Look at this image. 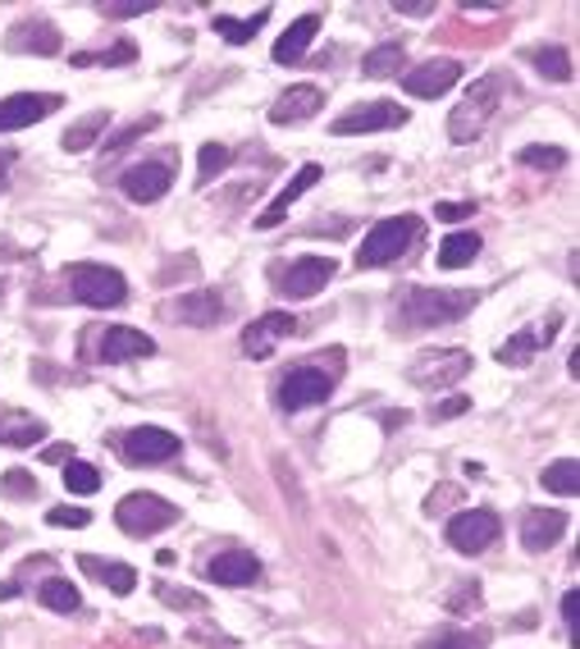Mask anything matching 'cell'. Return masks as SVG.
Segmentation results:
<instances>
[{
  "label": "cell",
  "instance_id": "9",
  "mask_svg": "<svg viewBox=\"0 0 580 649\" xmlns=\"http://www.w3.org/2000/svg\"><path fill=\"white\" fill-rule=\"evenodd\" d=\"M407 124V105H394V101H366V105H353L347 114L334 120V133L338 138H353V133H384V129H403Z\"/></svg>",
  "mask_w": 580,
  "mask_h": 649
},
{
  "label": "cell",
  "instance_id": "16",
  "mask_svg": "<svg viewBox=\"0 0 580 649\" xmlns=\"http://www.w3.org/2000/svg\"><path fill=\"white\" fill-rule=\"evenodd\" d=\"M96 357L101 362H142V357H156V338L133 329V325H110L96 343Z\"/></svg>",
  "mask_w": 580,
  "mask_h": 649
},
{
  "label": "cell",
  "instance_id": "21",
  "mask_svg": "<svg viewBox=\"0 0 580 649\" xmlns=\"http://www.w3.org/2000/svg\"><path fill=\"white\" fill-rule=\"evenodd\" d=\"M320 105H325L320 88L297 83V88H288L275 105H269V120H275V124H306V120H316V114H320Z\"/></svg>",
  "mask_w": 580,
  "mask_h": 649
},
{
  "label": "cell",
  "instance_id": "2",
  "mask_svg": "<svg viewBox=\"0 0 580 649\" xmlns=\"http://www.w3.org/2000/svg\"><path fill=\"white\" fill-rule=\"evenodd\" d=\"M338 375H343V348H334V353H320L316 362H306V366H293V371L279 379L275 398H279V407H284V412H306V407H320V403L334 394Z\"/></svg>",
  "mask_w": 580,
  "mask_h": 649
},
{
  "label": "cell",
  "instance_id": "47",
  "mask_svg": "<svg viewBox=\"0 0 580 649\" xmlns=\"http://www.w3.org/2000/svg\"><path fill=\"white\" fill-rule=\"evenodd\" d=\"M151 6H101V14H110V19H138V14H146Z\"/></svg>",
  "mask_w": 580,
  "mask_h": 649
},
{
  "label": "cell",
  "instance_id": "27",
  "mask_svg": "<svg viewBox=\"0 0 580 649\" xmlns=\"http://www.w3.org/2000/svg\"><path fill=\"white\" fill-rule=\"evenodd\" d=\"M539 485H545L549 494H558V499H571V494L580 489V463H576V457H562V463H549L545 471H539Z\"/></svg>",
  "mask_w": 580,
  "mask_h": 649
},
{
  "label": "cell",
  "instance_id": "23",
  "mask_svg": "<svg viewBox=\"0 0 580 649\" xmlns=\"http://www.w3.org/2000/svg\"><path fill=\"white\" fill-rule=\"evenodd\" d=\"M79 567H83V577L101 581V586L114 590V595H133V590H138V571H133L129 562H110V558H92V554H83Z\"/></svg>",
  "mask_w": 580,
  "mask_h": 649
},
{
  "label": "cell",
  "instance_id": "41",
  "mask_svg": "<svg viewBox=\"0 0 580 649\" xmlns=\"http://www.w3.org/2000/svg\"><path fill=\"white\" fill-rule=\"evenodd\" d=\"M0 489H6L10 499H32V494H37V480H32V471H6Z\"/></svg>",
  "mask_w": 580,
  "mask_h": 649
},
{
  "label": "cell",
  "instance_id": "18",
  "mask_svg": "<svg viewBox=\"0 0 580 649\" xmlns=\"http://www.w3.org/2000/svg\"><path fill=\"white\" fill-rule=\"evenodd\" d=\"M206 577H211L215 586H234V590L256 586V581H261V558H256L252 549H224V554H215V558L206 562Z\"/></svg>",
  "mask_w": 580,
  "mask_h": 649
},
{
  "label": "cell",
  "instance_id": "7",
  "mask_svg": "<svg viewBox=\"0 0 580 649\" xmlns=\"http://www.w3.org/2000/svg\"><path fill=\"white\" fill-rule=\"evenodd\" d=\"M471 353L467 348H439V353H420L411 366H407V379L420 389H444V385H457V379L471 375Z\"/></svg>",
  "mask_w": 580,
  "mask_h": 649
},
{
  "label": "cell",
  "instance_id": "13",
  "mask_svg": "<svg viewBox=\"0 0 580 649\" xmlns=\"http://www.w3.org/2000/svg\"><path fill=\"white\" fill-rule=\"evenodd\" d=\"M124 457L129 463H138V467H151V463H170V457H179V448H183V439L179 435H170V430H161V426H138V430H129L124 435Z\"/></svg>",
  "mask_w": 580,
  "mask_h": 649
},
{
  "label": "cell",
  "instance_id": "4",
  "mask_svg": "<svg viewBox=\"0 0 580 649\" xmlns=\"http://www.w3.org/2000/svg\"><path fill=\"white\" fill-rule=\"evenodd\" d=\"M416 239H420V220H416V215H389V220H379V224H370V234L362 239L357 265H362V271H379V265H394Z\"/></svg>",
  "mask_w": 580,
  "mask_h": 649
},
{
  "label": "cell",
  "instance_id": "10",
  "mask_svg": "<svg viewBox=\"0 0 580 649\" xmlns=\"http://www.w3.org/2000/svg\"><path fill=\"white\" fill-rule=\"evenodd\" d=\"M60 105H64L60 92H19V97H6V101H0V133L42 124L47 114H55Z\"/></svg>",
  "mask_w": 580,
  "mask_h": 649
},
{
  "label": "cell",
  "instance_id": "20",
  "mask_svg": "<svg viewBox=\"0 0 580 649\" xmlns=\"http://www.w3.org/2000/svg\"><path fill=\"white\" fill-rule=\"evenodd\" d=\"M562 530H567V513L562 508H530L526 521H521V545L530 554H545L562 540Z\"/></svg>",
  "mask_w": 580,
  "mask_h": 649
},
{
  "label": "cell",
  "instance_id": "12",
  "mask_svg": "<svg viewBox=\"0 0 580 649\" xmlns=\"http://www.w3.org/2000/svg\"><path fill=\"white\" fill-rule=\"evenodd\" d=\"M165 321L174 325H192V329H211L224 321V297L211 293V288H192L174 302H165Z\"/></svg>",
  "mask_w": 580,
  "mask_h": 649
},
{
  "label": "cell",
  "instance_id": "51",
  "mask_svg": "<svg viewBox=\"0 0 580 649\" xmlns=\"http://www.w3.org/2000/svg\"><path fill=\"white\" fill-rule=\"evenodd\" d=\"M0 293H6V280H0Z\"/></svg>",
  "mask_w": 580,
  "mask_h": 649
},
{
  "label": "cell",
  "instance_id": "46",
  "mask_svg": "<svg viewBox=\"0 0 580 649\" xmlns=\"http://www.w3.org/2000/svg\"><path fill=\"white\" fill-rule=\"evenodd\" d=\"M452 499H457V489H452V485H444V489H435V494H430V504H425V513H435V517H439V513H444V504H452Z\"/></svg>",
  "mask_w": 580,
  "mask_h": 649
},
{
  "label": "cell",
  "instance_id": "34",
  "mask_svg": "<svg viewBox=\"0 0 580 649\" xmlns=\"http://www.w3.org/2000/svg\"><path fill=\"white\" fill-rule=\"evenodd\" d=\"M156 595H161L170 608H179V613H206V595H202V590H183V586L161 581Z\"/></svg>",
  "mask_w": 580,
  "mask_h": 649
},
{
  "label": "cell",
  "instance_id": "6",
  "mask_svg": "<svg viewBox=\"0 0 580 649\" xmlns=\"http://www.w3.org/2000/svg\"><path fill=\"white\" fill-rule=\"evenodd\" d=\"M69 288L79 302H88V307L105 312V307H120V302L129 297V284L120 271H110V265H73L69 271Z\"/></svg>",
  "mask_w": 580,
  "mask_h": 649
},
{
  "label": "cell",
  "instance_id": "25",
  "mask_svg": "<svg viewBox=\"0 0 580 649\" xmlns=\"http://www.w3.org/2000/svg\"><path fill=\"white\" fill-rule=\"evenodd\" d=\"M47 439V426L37 422V416H23V412H6L0 416V444L10 448H32Z\"/></svg>",
  "mask_w": 580,
  "mask_h": 649
},
{
  "label": "cell",
  "instance_id": "30",
  "mask_svg": "<svg viewBox=\"0 0 580 649\" xmlns=\"http://www.w3.org/2000/svg\"><path fill=\"white\" fill-rule=\"evenodd\" d=\"M37 599H42L51 613H79L83 608V599H79V586L73 581H64V577H51V581H42V590H37Z\"/></svg>",
  "mask_w": 580,
  "mask_h": 649
},
{
  "label": "cell",
  "instance_id": "43",
  "mask_svg": "<svg viewBox=\"0 0 580 649\" xmlns=\"http://www.w3.org/2000/svg\"><path fill=\"white\" fill-rule=\"evenodd\" d=\"M47 521H51V526H69V530H83V526L92 521V513H88V508H51Z\"/></svg>",
  "mask_w": 580,
  "mask_h": 649
},
{
  "label": "cell",
  "instance_id": "45",
  "mask_svg": "<svg viewBox=\"0 0 580 649\" xmlns=\"http://www.w3.org/2000/svg\"><path fill=\"white\" fill-rule=\"evenodd\" d=\"M562 627H567L571 645H580V631H576V590H567V595H562Z\"/></svg>",
  "mask_w": 580,
  "mask_h": 649
},
{
  "label": "cell",
  "instance_id": "48",
  "mask_svg": "<svg viewBox=\"0 0 580 649\" xmlns=\"http://www.w3.org/2000/svg\"><path fill=\"white\" fill-rule=\"evenodd\" d=\"M394 10H398V14H407V19H425V14H435V6H420V0H416V6H407V0H398Z\"/></svg>",
  "mask_w": 580,
  "mask_h": 649
},
{
  "label": "cell",
  "instance_id": "26",
  "mask_svg": "<svg viewBox=\"0 0 580 649\" xmlns=\"http://www.w3.org/2000/svg\"><path fill=\"white\" fill-rule=\"evenodd\" d=\"M110 124V110H92V114H83V120L79 124H69L64 129V151H73V156H79V151H88L96 138H101V129Z\"/></svg>",
  "mask_w": 580,
  "mask_h": 649
},
{
  "label": "cell",
  "instance_id": "11",
  "mask_svg": "<svg viewBox=\"0 0 580 649\" xmlns=\"http://www.w3.org/2000/svg\"><path fill=\"white\" fill-rule=\"evenodd\" d=\"M329 280H334V256H297L279 275V293L293 297V302H306V297H316Z\"/></svg>",
  "mask_w": 580,
  "mask_h": 649
},
{
  "label": "cell",
  "instance_id": "33",
  "mask_svg": "<svg viewBox=\"0 0 580 649\" xmlns=\"http://www.w3.org/2000/svg\"><path fill=\"white\" fill-rule=\"evenodd\" d=\"M407 64V51L398 47V42H389V47H375L370 55H366V73H370V79H394V73Z\"/></svg>",
  "mask_w": 580,
  "mask_h": 649
},
{
  "label": "cell",
  "instance_id": "32",
  "mask_svg": "<svg viewBox=\"0 0 580 649\" xmlns=\"http://www.w3.org/2000/svg\"><path fill=\"white\" fill-rule=\"evenodd\" d=\"M138 60V47L133 42H114V47H105V51H79L73 55V69H96V64H133Z\"/></svg>",
  "mask_w": 580,
  "mask_h": 649
},
{
  "label": "cell",
  "instance_id": "19",
  "mask_svg": "<svg viewBox=\"0 0 580 649\" xmlns=\"http://www.w3.org/2000/svg\"><path fill=\"white\" fill-rule=\"evenodd\" d=\"M320 174H325L320 165H302L297 179H288V183H284V193L256 215V229H279V224L288 220V211L297 206V197H306V193H312V187L320 183Z\"/></svg>",
  "mask_w": 580,
  "mask_h": 649
},
{
  "label": "cell",
  "instance_id": "3",
  "mask_svg": "<svg viewBox=\"0 0 580 649\" xmlns=\"http://www.w3.org/2000/svg\"><path fill=\"white\" fill-rule=\"evenodd\" d=\"M502 88H508V79H502V73H485L476 88H467V97H461L452 105V114H448V142H457V146L476 142L485 133V124L493 120V110L502 101Z\"/></svg>",
  "mask_w": 580,
  "mask_h": 649
},
{
  "label": "cell",
  "instance_id": "28",
  "mask_svg": "<svg viewBox=\"0 0 580 649\" xmlns=\"http://www.w3.org/2000/svg\"><path fill=\"white\" fill-rule=\"evenodd\" d=\"M476 252H480V234H448L439 247V265L444 271H467Z\"/></svg>",
  "mask_w": 580,
  "mask_h": 649
},
{
  "label": "cell",
  "instance_id": "36",
  "mask_svg": "<svg viewBox=\"0 0 580 649\" xmlns=\"http://www.w3.org/2000/svg\"><path fill=\"white\" fill-rule=\"evenodd\" d=\"M224 165H228V146L224 142H202V151H197V183L206 187Z\"/></svg>",
  "mask_w": 580,
  "mask_h": 649
},
{
  "label": "cell",
  "instance_id": "49",
  "mask_svg": "<svg viewBox=\"0 0 580 649\" xmlns=\"http://www.w3.org/2000/svg\"><path fill=\"white\" fill-rule=\"evenodd\" d=\"M10 165H14V156H10V151H0V187L10 183Z\"/></svg>",
  "mask_w": 580,
  "mask_h": 649
},
{
  "label": "cell",
  "instance_id": "42",
  "mask_svg": "<svg viewBox=\"0 0 580 649\" xmlns=\"http://www.w3.org/2000/svg\"><path fill=\"white\" fill-rule=\"evenodd\" d=\"M467 412H471V398L452 394V398H444V403L430 407V422H452V416H467Z\"/></svg>",
  "mask_w": 580,
  "mask_h": 649
},
{
  "label": "cell",
  "instance_id": "1",
  "mask_svg": "<svg viewBox=\"0 0 580 649\" xmlns=\"http://www.w3.org/2000/svg\"><path fill=\"white\" fill-rule=\"evenodd\" d=\"M480 302V288H407L394 302V329L411 334V329H435V325H452L461 321Z\"/></svg>",
  "mask_w": 580,
  "mask_h": 649
},
{
  "label": "cell",
  "instance_id": "5",
  "mask_svg": "<svg viewBox=\"0 0 580 649\" xmlns=\"http://www.w3.org/2000/svg\"><path fill=\"white\" fill-rule=\"evenodd\" d=\"M114 521H120V530H129V536L146 540L156 536V530H170L179 521V508L170 499H161V494H129V499H120V508H114Z\"/></svg>",
  "mask_w": 580,
  "mask_h": 649
},
{
  "label": "cell",
  "instance_id": "29",
  "mask_svg": "<svg viewBox=\"0 0 580 649\" xmlns=\"http://www.w3.org/2000/svg\"><path fill=\"white\" fill-rule=\"evenodd\" d=\"M265 19H269V6H261L252 19H228V14H220L215 19V32L224 37V42H234V47H247L252 42V37L265 28Z\"/></svg>",
  "mask_w": 580,
  "mask_h": 649
},
{
  "label": "cell",
  "instance_id": "31",
  "mask_svg": "<svg viewBox=\"0 0 580 649\" xmlns=\"http://www.w3.org/2000/svg\"><path fill=\"white\" fill-rule=\"evenodd\" d=\"M530 64L545 73V79H553V83H567L571 79V55L562 47H535L530 51Z\"/></svg>",
  "mask_w": 580,
  "mask_h": 649
},
{
  "label": "cell",
  "instance_id": "40",
  "mask_svg": "<svg viewBox=\"0 0 580 649\" xmlns=\"http://www.w3.org/2000/svg\"><path fill=\"white\" fill-rule=\"evenodd\" d=\"M161 120H156V114H146V120H138V124H129V129H120V133H114L110 142H105V151H110V156H114V151H124L133 138H142V133H151V129H156Z\"/></svg>",
  "mask_w": 580,
  "mask_h": 649
},
{
  "label": "cell",
  "instance_id": "8",
  "mask_svg": "<svg viewBox=\"0 0 580 649\" xmlns=\"http://www.w3.org/2000/svg\"><path fill=\"white\" fill-rule=\"evenodd\" d=\"M498 536H502V521H498V513H489V508L457 513V517L448 521V545H452L457 554H485Z\"/></svg>",
  "mask_w": 580,
  "mask_h": 649
},
{
  "label": "cell",
  "instance_id": "15",
  "mask_svg": "<svg viewBox=\"0 0 580 649\" xmlns=\"http://www.w3.org/2000/svg\"><path fill=\"white\" fill-rule=\"evenodd\" d=\"M297 329H302L297 316H288V312H265L261 321H252V325L243 329V353L261 362V357L275 353V343H279V338H293Z\"/></svg>",
  "mask_w": 580,
  "mask_h": 649
},
{
  "label": "cell",
  "instance_id": "39",
  "mask_svg": "<svg viewBox=\"0 0 580 649\" xmlns=\"http://www.w3.org/2000/svg\"><path fill=\"white\" fill-rule=\"evenodd\" d=\"M485 645H489V631H444L425 649H485Z\"/></svg>",
  "mask_w": 580,
  "mask_h": 649
},
{
  "label": "cell",
  "instance_id": "24",
  "mask_svg": "<svg viewBox=\"0 0 580 649\" xmlns=\"http://www.w3.org/2000/svg\"><path fill=\"white\" fill-rule=\"evenodd\" d=\"M316 32H320V14H302L288 32H279V42H275V60H279V64H297L306 51H312Z\"/></svg>",
  "mask_w": 580,
  "mask_h": 649
},
{
  "label": "cell",
  "instance_id": "17",
  "mask_svg": "<svg viewBox=\"0 0 580 649\" xmlns=\"http://www.w3.org/2000/svg\"><path fill=\"white\" fill-rule=\"evenodd\" d=\"M461 83V64L457 60H425V64H416V69H407L403 73V88L411 92V97H444L448 88H457Z\"/></svg>",
  "mask_w": 580,
  "mask_h": 649
},
{
  "label": "cell",
  "instance_id": "38",
  "mask_svg": "<svg viewBox=\"0 0 580 649\" xmlns=\"http://www.w3.org/2000/svg\"><path fill=\"white\" fill-rule=\"evenodd\" d=\"M517 161L530 165V170H549V174H553V170L567 165V151H562V146H526Z\"/></svg>",
  "mask_w": 580,
  "mask_h": 649
},
{
  "label": "cell",
  "instance_id": "37",
  "mask_svg": "<svg viewBox=\"0 0 580 649\" xmlns=\"http://www.w3.org/2000/svg\"><path fill=\"white\" fill-rule=\"evenodd\" d=\"M535 348H539V334H517V338H508V343L498 348V362H502V366H530Z\"/></svg>",
  "mask_w": 580,
  "mask_h": 649
},
{
  "label": "cell",
  "instance_id": "14",
  "mask_svg": "<svg viewBox=\"0 0 580 649\" xmlns=\"http://www.w3.org/2000/svg\"><path fill=\"white\" fill-rule=\"evenodd\" d=\"M170 183H174V161H142V165H133V170L120 179L124 197H129V202H142V206L161 202V197L170 193Z\"/></svg>",
  "mask_w": 580,
  "mask_h": 649
},
{
  "label": "cell",
  "instance_id": "50",
  "mask_svg": "<svg viewBox=\"0 0 580 649\" xmlns=\"http://www.w3.org/2000/svg\"><path fill=\"white\" fill-rule=\"evenodd\" d=\"M14 256H19V247H14L6 234H0V261H14Z\"/></svg>",
  "mask_w": 580,
  "mask_h": 649
},
{
  "label": "cell",
  "instance_id": "44",
  "mask_svg": "<svg viewBox=\"0 0 580 649\" xmlns=\"http://www.w3.org/2000/svg\"><path fill=\"white\" fill-rule=\"evenodd\" d=\"M435 215H439L444 224H457V220L476 215V206H471V202H439V206H435Z\"/></svg>",
  "mask_w": 580,
  "mask_h": 649
},
{
  "label": "cell",
  "instance_id": "22",
  "mask_svg": "<svg viewBox=\"0 0 580 649\" xmlns=\"http://www.w3.org/2000/svg\"><path fill=\"white\" fill-rule=\"evenodd\" d=\"M6 51H14V55H55L60 51V28L55 23H42V19L19 23L6 37Z\"/></svg>",
  "mask_w": 580,
  "mask_h": 649
},
{
  "label": "cell",
  "instance_id": "35",
  "mask_svg": "<svg viewBox=\"0 0 580 649\" xmlns=\"http://www.w3.org/2000/svg\"><path fill=\"white\" fill-rule=\"evenodd\" d=\"M64 489H69V494H83V499H88V494L101 489V471H96L92 463H69V467H64Z\"/></svg>",
  "mask_w": 580,
  "mask_h": 649
}]
</instances>
